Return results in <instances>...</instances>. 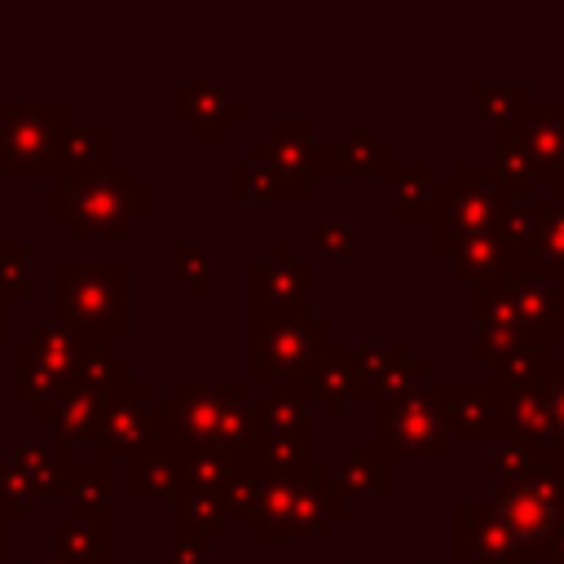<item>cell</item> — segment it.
Returning a JSON list of instances; mask_svg holds the SVG:
<instances>
[{"mask_svg":"<svg viewBox=\"0 0 564 564\" xmlns=\"http://www.w3.org/2000/svg\"><path fill=\"white\" fill-rule=\"evenodd\" d=\"M546 198H555V203L564 207V176H555V181H551V194H546Z\"/></svg>","mask_w":564,"mask_h":564,"instance_id":"cell-54","label":"cell"},{"mask_svg":"<svg viewBox=\"0 0 564 564\" xmlns=\"http://www.w3.org/2000/svg\"><path fill=\"white\" fill-rule=\"evenodd\" d=\"M335 564H366V560H335Z\"/></svg>","mask_w":564,"mask_h":564,"instance_id":"cell-58","label":"cell"},{"mask_svg":"<svg viewBox=\"0 0 564 564\" xmlns=\"http://www.w3.org/2000/svg\"><path fill=\"white\" fill-rule=\"evenodd\" d=\"M436 194H441V176L432 172L427 159H397L392 163V172H388V212H392V220H401V225L432 220Z\"/></svg>","mask_w":564,"mask_h":564,"instance_id":"cell-24","label":"cell"},{"mask_svg":"<svg viewBox=\"0 0 564 564\" xmlns=\"http://www.w3.org/2000/svg\"><path fill=\"white\" fill-rule=\"evenodd\" d=\"M247 379H172L167 383V436L176 449H220L242 467L260 463L264 427L260 397Z\"/></svg>","mask_w":564,"mask_h":564,"instance_id":"cell-2","label":"cell"},{"mask_svg":"<svg viewBox=\"0 0 564 564\" xmlns=\"http://www.w3.org/2000/svg\"><path fill=\"white\" fill-rule=\"evenodd\" d=\"M48 216L75 242H123L154 216V185L128 159L48 176Z\"/></svg>","mask_w":564,"mask_h":564,"instance_id":"cell-1","label":"cell"},{"mask_svg":"<svg viewBox=\"0 0 564 564\" xmlns=\"http://www.w3.org/2000/svg\"><path fill=\"white\" fill-rule=\"evenodd\" d=\"M70 132L62 97H0V181H48Z\"/></svg>","mask_w":564,"mask_h":564,"instance_id":"cell-5","label":"cell"},{"mask_svg":"<svg viewBox=\"0 0 564 564\" xmlns=\"http://www.w3.org/2000/svg\"><path fill=\"white\" fill-rule=\"evenodd\" d=\"M397 154H392V141H383L366 119H352L348 132L335 141V181L344 176H375V181H388Z\"/></svg>","mask_w":564,"mask_h":564,"instance_id":"cell-30","label":"cell"},{"mask_svg":"<svg viewBox=\"0 0 564 564\" xmlns=\"http://www.w3.org/2000/svg\"><path fill=\"white\" fill-rule=\"evenodd\" d=\"M48 317L88 344L132 339V264L119 256H57L48 260Z\"/></svg>","mask_w":564,"mask_h":564,"instance_id":"cell-3","label":"cell"},{"mask_svg":"<svg viewBox=\"0 0 564 564\" xmlns=\"http://www.w3.org/2000/svg\"><path fill=\"white\" fill-rule=\"evenodd\" d=\"M348 516H352V502L335 489L330 463L313 458L300 467L264 471L260 511L247 524V538L251 542H286V538L330 542Z\"/></svg>","mask_w":564,"mask_h":564,"instance_id":"cell-4","label":"cell"},{"mask_svg":"<svg viewBox=\"0 0 564 564\" xmlns=\"http://www.w3.org/2000/svg\"><path fill=\"white\" fill-rule=\"evenodd\" d=\"M542 392H546V436H551V449L564 458V361L551 366Z\"/></svg>","mask_w":564,"mask_h":564,"instance_id":"cell-48","label":"cell"},{"mask_svg":"<svg viewBox=\"0 0 564 564\" xmlns=\"http://www.w3.org/2000/svg\"><path fill=\"white\" fill-rule=\"evenodd\" d=\"M31 295V242L0 238V300L22 304Z\"/></svg>","mask_w":564,"mask_h":564,"instance_id":"cell-43","label":"cell"},{"mask_svg":"<svg viewBox=\"0 0 564 564\" xmlns=\"http://www.w3.org/2000/svg\"><path fill=\"white\" fill-rule=\"evenodd\" d=\"M546 449H551V445H546ZM546 449H533V445H520V441L498 436V441L489 445V471H494V485H511V480L529 476Z\"/></svg>","mask_w":564,"mask_h":564,"instance_id":"cell-45","label":"cell"},{"mask_svg":"<svg viewBox=\"0 0 564 564\" xmlns=\"http://www.w3.org/2000/svg\"><path fill=\"white\" fill-rule=\"evenodd\" d=\"M110 119H84V123H70L62 150H57V163L53 172H88V167H101L110 163Z\"/></svg>","mask_w":564,"mask_h":564,"instance_id":"cell-35","label":"cell"},{"mask_svg":"<svg viewBox=\"0 0 564 564\" xmlns=\"http://www.w3.org/2000/svg\"><path fill=\"white\" fill-rule=\"evenodd\" d=\"M304 388H308L313 401H326V410H330L335 423H344L357 401H370L366 379H361L357 357H352V344H344L339 335L326 344V352H322V361H317V370L308 375Z\"/></svg>","mask_w":564,"mask_h":564,"instance_id":"cell-18","label":"cell"},{"mask_svg":"<svg viewBox=\"0 0 564 564\" xmlns=\"http://www.w3.org/2000/svg\"><path fill=\"white\" fill-rule=\"evenodd\" d=\"M485 163L494 167V176H498L520 203L533 198V181H538V172H533V159H529V150H524L516 123L489 128V159H485Z\"/></svg>","mask_w":564,"mask_h":564,"instance_id":"cell-32","label":"cell"},{"mask_svg":"<svg viewBox=\"0 0 564 564\" xmlns=\"http://www.w3.org/2000/svg\"><path fill=\"white\" fill-rule=\"evenodd\" d=\"M260 427L273 441H313V397L304 383H269L260 397Z\"/></svg>","mask_w":564,"mask_h":564,"instance_id":"cell-31","label":"cell"},{"mask_svg":"<svg viewBox=\"0 0 564 564\" xmlns=\"http://www.w3.org/2000/svg\"><path fill=\"white\" fill-rule=\"evenodd\" d=\"M9 564H57V560H48V555H44V560H9Z\"/></svg>","mask_w":564,"mask_h":564,"instance_id":"cell-55","label":"cell"},{"mask_svg":"<svg viewBox=\"0 0 564 564\" xmlns=\"http://www.w3.org/2000/svg\"><path fill=\"white\" fill-rule=\"evenodd\" d=\"M48 560L57 564H110V520L88 516H57L44 529Z\"/></svg>","mask_w":564,"mask_h":564,"instance_id":"cell-26","label":"cell"},{"mask_svg":"<svg viewBox=\"0 0 564 564\" xmlns=\"http://www.w3.org/2000/svg\"><path fill=\"white\" fill-rule=\"evenodd\" d=\"M251 110H256V106H251V97H238V93L229 97V119H234V123H242V119H251Z\"/></svg>","mask_w":564,"mask_h":564,"instance_id":"cell-51","label":"cell"},{"mask_svg":"<svg viewBox=\"0 0 564 564\" xmlns=\"http://www.w3.org/2000/svg\"><path fill=\"white\" fill-rule=\"evenodd\" d=\"M269 159L278 167H286L291 176L300 181H335V141L330 137H317V128L308 119H273L269 132L260 137Z\"/></svg>","mask_w":564,"mask_h":564,"instance_id":"cell-15","label":"cell"},{"mask_svg":"<svg viewBox=\"0 0 564 564\" xmlns=\"http://www.w3.org/2000/svg\"><path fill=\"white\" fill-rule=\"evenodd\" d=\"M172 533L167 538H181V542H198V546H220L234 538V520L225 516L220 498L216 494H194V489H181L172 502Z\"/></svg>","mask_w":564,"mask_h":564,"instance_id":"cell-27","label":"cell"},{"mask_svg":"<svg viewBox=\"0 0 564 564\" xmlns=\"http://www.w3.org/2000/svg\"><path fill=\"white\" fill-rule=\"evenodd\" d=\"M110 467L93 463V458H70L66 485H62V502L70 507V516H88V520H110Z\"/></svg>","mask_w":564,"mask_h":564,"instance_id":"cell-33","label":"cell"},{"mask_svg":"<svg viewBox=\"0 0 564 564\" xmlns=\"http://www.w3.org/2000/svg\"><path fill=\"white\" fill-rule=\"evenodd\" d=\"M520 203L485 159H454L449 176H441V194H436V212L427 220V247L432 260H441V251L463 238V234H485L498 229L507 207Z\"/></svg>","mask_w":564,"mask_h":564,"instance_id":"cell-6","label":"cell"},{"mask_svg":"<svg viewBox=\"0 0 564 564\" xmlns=\"http://www.w3.org/2000/svg\"><path fill=\"white\" fill-rule=\"evenodd\" d=\"M242 463L220 449H181V489L194 494H220Z\"/></svg>","mask_w":564,"mask_h":564,"instance_id":"cell-40","label":"cell"},{"mask_svg":"<svg viewBox=\"0 0 564 564\" xmlns=\"http://www.w3.org/2000/svg\"><path fill=\"white\" fill-rule=\"evenodd\" d=\"M441 264H445L458 282L480 286V282H498V278L516 264V256H511V247L502 242L498 229H485V234H463V238H454V242L441 251Z\"/></svg>","mask_w":564,"mask_h":564,"instance_id":"cell-21","label":"cell"},{"mask_svg":"<svg viewBox=\"0 0 564 564\" xmlns=\"http://www.w3.org/2000/svg\"><path fill=\"white\" fill-rule=\"evenodd\" d=\"M145 449H154V392H150L145 379L132 375L119 392L106 397V410H101L97 436L88 445V458L110 467V463H132Z\"/></svg>","mask_w":564,"mask_h":564,"instance_id":"cell-10","label":"cell"},{"mask_svg":"<svg viewBox=\"0 0 564 564\" xmlns=\"http://www.w3.org/2000/svg\"><path fill=\"white\" fill-rule=\"evenodd\" d=\"M352 357H357V370H361V379H366V392L375 397V388H379L392 370H401V366L414 357V344H410V339L370 335V339H357V344H352Z\"/></svg>","mask_w":564,"mask_h":564,"instance_id":"cell-39","label":"cell"},{"mask_svg":"<svg viewBox=\"0 0 564 564\" xmlns=\"http://www.w3.org/2000/svg\"><path fill=\"white\" fill-rule=\"evenodd\" d=\"M308 238H313V256H322V260H348L352 256V229L344 216H313Z\"/></svg>","mask_w":564,"mask_h":564,"instance_id":"cell-46","label":"cell"},{"mask_svg":"<svg viewBox=\"0 0 564 564\" xmlns=\"http://www.w3.org/2000/svg\"><path fill=\"white\" fill-rule=\"evenodd\" d=\"M471 101L480 110V119L489 128H502V123H516L529 101H533V88L524 79H511V84H489V79H471Z\"/></svg>","mask_w":564,"mask_h":564,"instance_id":"cell-38","label":"cell"},{"mask_svg":"<svg viewBox=\"0 0 564 564\" xmlns=\"http://www.w3.org/2000/svg\"><path fill=\"white\" fill-rule=\"evenodd\" d=\"M0 511H4L13 524L31 520V511H35V494H31V485L18 476V467H13L9 458H0Z\"/></svg>","mask_w":564,"mask_h":564,"instance_id":"cell-47","label":"cell"},{"mask_svg":"<svg viewBox=\"0 0 564 564\" xmlns=\"http://www.w3.org/2000/svg\"><path fill=\"white\" fill-rule=\"evenodd\" d=\"M269 256H291V242H286V238H273V242H269Z\"/></svg>","mask_w":564,"mask_h":564,"instance_id":"cell-53","label":"cell"},{"mask_svg":"<svg viewBox=\"0 0 564 564\" xmlns=\"http://www.w3.org/2000/svg\"><path fill=\"white\" fill-rule=\"evenodd\" d=\"M449 564H529L489 498L449 502Z\"/></svg>","mask_w":564,"mask_h":564,"instance_id":"cell-11","label":"cell"},{"mask_svg":"<svg viewBox=\"0 0 564 564\" xmlns=\"http://www.w3.org/2000/svg\"><path fill=\"white\" fill-rule=\"evenodd\" d=\"M163 564H212V546L167 538V560H163Z\"/></svg>","mask_w":564,"mask_h":564,"instance_id":"cell-49","label":"cell"},{"mask_svg":"<svg viewBox=\"0 0 564 564\" xmlns=\"http://www.w3.org/2000/svg\"><path fill=\"white\" fill-rule=\"evenodd\" d=\"M489 502L502 516V524L511 529L516 546L529 555V564H538L546 542L564 529V458L555 449H546L529 476L498 485Z\"/></svg>","mask_w":564,"mask_h":564,"instance_id":"cell-8","label":"cell"},{"mask_svg":"<svg viewBox=\"0 0 564 564\" xmlns=\"http://www.w3.org/2000/svg\"><path fill=\"white\" fill-rule=\"evenodd\" d=\"M432 397L445 414L449 441L476 445L502 436V388L489 379H432Z\"/></svg>","mask_w":564,"mask_h":564,"instance_id":"cell-12","label":"cell"},{"mask_svg":"<svg viewBox=\"0 0 564 564\" xmlns=\"http://www.w3.org/2000/svg\"><path fill=\"white\" fill-rule=\"evenodd\" d=\"M313 185L278 167L264 141H247V154L229 159V198L234 203H308Z\"/></svg>","mask_w":564,"mask_h":564,"instance_id":"cell-16","label":"cell"},{"mask_svg":"<svg viewBox=\"0 0 564 564\" xmlns=\"http://www.w3.org/2000/svg\"><path fill=\"white\" fill-rule=\"evenodd\" d=\"M57 392H62V383L40 361V352L26 339H9V397L18 405H26L31 423H48V410H53Z\"/></svg>","mask_w":564,"mask_h":564,"instance_id":"cell-22","label":"cell"},{"mask_svg":"<svg viewBox=\"0 0 564 564\" xmlns=\"http://www.w3.org/2000/svg\"><path fill=\"white\" fill-rule=\"evenodd\" d=\"M335 339V326L326 317L295 313V317H269L247 326V383H308L317 370L326 344Z\"/></svg>","mask_w":564,"mask_h":564,"instance_id":"cell-7","label":"cell"},{"mask_svg":"<svg viewBox=\"0 0 564 564\" xmlns=\"http://www.w3.org/2000/svg\"><path fill=\"white\" fill-rule=\"evenodd\" d=\"M247 291H251V322L308 313V295H313V260H295V256H260V260L247 264Z\"/></svg>","mask_w":564,"mask_h":564,"instance_id":"cell-14","label":"cell"},{"mask_svg":"<svg viewBox=\"0 0 564 564\" xmlns=\"http://www.w3.org/2000/svg\"><path fill=\"white\" fill-rule=\"evenodd\" d=\"M9 313H13V304H9V300H0V344H9V326H13V317H9Z\"/></svg>","mask_w":564,"mask_h":564,"instance_id":"cell-52","label":"cell"},{"mask_svg":"<svg viewBox=\"0 0 564 564\" xmlns=\"http://www.w3.org/2000/svg\"><path fill=\"white\" fill-rule=\"evenodd\" d=\"M26 344L40 352V361L57 375L62 388L79 383V379H84V366H88V357H93V344H88L84 335H75L70 326L53 322V317H31Z\"/></svg>","mask_w":564,"mask_h":564,"instance_id":"cell-25","label":"cell"},{"mask_svg":"<svg viewBox=\"0 0 564 564\" xmlns=\"http://www.w3.org/2000/svg\"><path fill=\"white\" fill-rule=\"evenodd\" d=\"M414 564H449V560H414Z\"/></svg>","mask_w":564,"mask_h":564,"instance_id":"cell-56","label":"cell"},{"mask_svg":"<svg viewBox=\"0 0 564 564\" xmlns=\"http://www.w3.org/2000/svg\"><path fill=\"white\" fill-rule=\"evenodd\" d=\"M101 410H106V397L88 383H70L57 392L53 410H48V436L57 445H93L97 436V423H101Z\"/></svg>","mask_w":564,"mask_h":564,"instance_id":"cell-28","label":"cell"},{"mask_svg":"<svg viewBox=\"0 0 564 564\" xmlns=\"http://www.w3.org/2000/svg\"><path fill=\"white\" fill-rule=\"evenodd\" d=\"M502 436L507 441H520V445H533V449H546L551 436H546V392L542 388H502Z\"/></svg>","mask_w":564,"mask_h":564,"instance_id":"cell-34","label":"cell"},{"mask_svg":"<svg viewBox=\"0 0 564 564\" xmlns=\"http://www.w3.org/2000/svg\"><path fill=\"white\" fill-rule=\"evenodd\" d=\"M507 295L516 308V326L529 344H560L564 339V282L542 273L533 260H516L507 273Z\"/></svg>","mask_w":564,"mask_h":564,"instance_id":"cell-13","label":"cell"},{"mask_svg":"<svg viewBox=\"0 0 564 564\" xmlns=\"http://www.w3.org/2000/svg\"><path fill=\"white\" fill-rule=\"evenodd\" d=\"M13 560V520L0 511V564Z\"/></svg>","mask_w":564,"mask_h":564,"instance_id":"cell-50","label":"cell"},{"mask_svg":"<svg viewBox=\"0 0 564 564\" xmlns=\"http://www.w3.org/2000/svg\"><path fill=\"white\" fill-rule=\"evenodd\" d=\"M551 366H555V352H551V344H516L511 352H502L498 361H489V383H498V388H542L546 383V375H551Z\"/></svg>","mask_w":564,"mask_h":564,"instance_id":"cell-36","label":"cell"},{"mask_svg":"<svg viewBox=\"0 0 564 564\" xmlns=\"http://www.w3.org/2000/svg\"><path fill=\"white\" fill-rule=\"evenodd\" d=\"M123 485L132 502H172L181 494V449L172 441H154V449L128 463Z\"/></svg>","mask_w":564,"mask_h":564,"instance_id":"cell-29","label":"cell"},{"mask_svg":"<svg viewBox=\"0 0 564 564\" xmlns=\"http://www.w3.org/2000/svg\"><path fill=\"white\" fill-rule=\"evenodd\" d=\"M516 128L533 159V172L546 181L564 176V101H529Z\"/></svg>","mask_w":564,"mask_h":564,"instance_id":"cell-23","label":"cell"},{"mask_svg":"<svg viewBox=\"0 0 564 564\" xmlns=\"http://www.w3.org/2000/svg\"><path fill=\"white\" fill-rule=\"evenodd\" d=\"M260 494H264V467L260 463H251V467H238L234 471V480L216 494L220 498V507H225V516L234 520V529L242 524H251L256 520V511H260Z\"/></svg>","mask_w":564,"mask_h":564,"instance_id":"cell-42","label":"cell"},{"mask_svg":"<svg viewBox=\"0 0 564 564\" xmlns=\"http://www.w3.org/2000/svg\"><path fill=\"white\" fill-rule=\"evenodd\" d=\"M229 97H234V88L225 79H172L167 115L181 119L198 141H225L234 132Z\"/></svg>","mask_w":564,"mask_h":564,"instance_id":"cell-17","label":"cell"},{"mask_svg":"<svg viewBox=\"0 0 564 564\" xmlns=\"http://www.w3.org/2000/svg\"><path fill=\"white\" fill-rule=\"evenodd\" d=\"M18 476L31 485L35 498H53L62 502V485H66V471H70V449L57 445L53 436H18L9 441V454H4Z\"/></svg>","mask_w":564,"mask_h":564,"instance_id":"cell-20","label":"cell"},{"mask_svg":"<svg viewBox=\"0 0 564 564\" xmlns=\"http://www.w3.org/2000/svg\"><path fill=\"white\" fill-rule=\"evenodd\" d=\"M132 564H163V560H132Z\"/></svg>","mask_w":564,"mask_h":564,"instance_id":"cell-57","label":"cell"},{"mask_svg":"<svg viewBox=\"0 0 564 564\" xmlns=\"http://www.w3.org/2000/svg\"><path fill=\"white\" fill-rule=\"evenodd\" d=\"M467 313H471V326H516V308H511V295H507V282H480L471 286V300H467Z\"/></svg>","mask_w":564,"mask_h":564,"instance_id":"cell-44","label":"cell"},{"mask_svg":"<svg viewBox=\"0 0 564 564\" xmlns=\"http://www.w3.org/2000/svg\"><path fill=\"white\" fill-rule=\"evenodd\" d=\"M370 441L383 445L392 463H445L454 449L432 388L370 401Z\"/></svg>","mask_w":564,"mask_h":564,"instance_id":"cell-9","label":"cell"},{"mask_svg":"<svg viewBox=\"0 0 564 564\" xmlns=\"http://www.w3.org/2000/svg\"><path fill=\"white\" fill-rule=\"evenodd\" d=\"M167 260L176 264L181 282L189 286V300L194 304H207L212 300V247L207 242H194V238H172L167 242Z\"/></svg>","mask_w":564,"mask_h":564,"instance_id":"cell-41","label":"cell"},{"mask_svg":"<svg viewBox=\"0 0 564 564\" xmlns=\"http://www.w3.org/2000/svg\"><path fill=\"white\" fill-rule=\"evenodd\" d=\"M330 476H335V489L348 502H383V498H392V458L370 436L352 441L348 454L339 463H330Z\"/></svg>","mask_w":564,"mask_h":564,"instance_id":"cell-19","label":"cell"},{"mask_svg":"<svg viewBox=\"0 0 564 564\" xmlns=\"http://www.w3.org/2000/svg\"><path fill=\"white\" fill-rule=\"evenodd\" d=\"M533 242L529 256L542 273H551L555 282H564V207L555 198H533Z\"/></svg>","mask_w":564,"mask_h":564,"instance_id":"cell-37","label":"cell"}]
</instances>
